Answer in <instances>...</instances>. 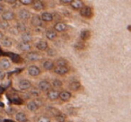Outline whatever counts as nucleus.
Listing matches in <instances>:
<instances>
[{
	"mask_svg": "<svg viewBox=\"0 0 131 122\" xmlns=\"http://www.w3.org/2000/svg\"><path fill=\"white\" fill-rule=\"evenodd\" d=\"M79 14L82 17L85 19H90L93 17V9H92L90 6H84L80 10H79Z\"/></svg>",
	"mask_w": 131,
	"mask_h": 122,
	"instance_id": "nucleus-1",
	"label": "nucleus"
},
{
	"mask_svg": "<svg viewBox=\"0 0 131 122\" xmlns=\"http://www.w3.org/2000/svg\"><path fill=\"white\" fill-rule=\"evenodd\" d=\"M40 58H41V55L40 54V52H36V51L30 50L25 55V58L28 61H31V62H36V61L40 59Z\"/></svg>",
	"mask_w": 131,
	"mask_h": 122,
	"instance_id": "nucleus-2",
	"label": "nucleus"
},
{
	"mask_svg": "<svg viewBox=\"0 0 131 122\" xmlns=\"http://www.w3.org/2000/svg\"><path fill=\"white\" fill-rule=\"evenodd\" d=\"M53 71L58 75H67V74H68V72H69V66H55L54 68H53Z\"/></svg>",
	"mask_w": 131,
	"mask_h": 122,
	"instance_id": "nucleus-3",
	"label": "nucleus"
},
{
	"mask_svg": "<svg viewBox=\"0 0 131 122\" xmlns=\"http://www.w3.org/2000/svg\"><path fill=\"white\" fill-rule=\"evenodd\" d=\"M27 71H28V74L32 77L39 76V75L41 74V70H40V68H39V66H35V65H31V66H28Z\"/></svg>",
	"mask_w": 131,
	"mask_h": 122,
	"instance_id": "nucleus-4",
	"label": "nucleus"
},
{
	"mask_svg": "<svg viewBox=\"0 0 131 122\" xmlns=\"http://www.w3.org/2000/svg\"><path fill=\"white\" fill-rule=\"evenodd\" d=\"M51 88H52L51 84L47 80L40 81V82L39 83V84H38V90H39V91H40V92H43V93L48 92L49 90H50Z\"/></svg>",
	"mask_w": 131,
	"mask_h": 122,
	"instance_id": "nucleus-5",
	"label": "nucleus"
},
{
	"mask_svg": "<svg viewBox=\"0 0 131 122\" xmlns=\"http://www.w3.org/2000/svg\"><path fill=\"white\" fill-rule=\"evenodd\" d=\"M15 14L14 12L7 10V11H4L1 14V19L6 21V22H12L15 19Z\"/></svg>",
	"mask_w": 131,
	"mask_h": 122,
	"instance_id": "nucleus-6",
	"label": "nucleus"
},
{
	"mask_svg": "<svg viewBox=\"0 0 131 122\" xmlns=\"http://www.w3.org/2000/svg\"><path fill=\"white\" fill-rule=\"evenodd\" d=\"M18 17L21 21L25 22V21H28L31 19V12L27 9H21L18 13Z\"/></svg>",
	"mask_w": 131,
	"mask_h": 122,
	"instance_id": "nucleus-7",
	"label": "nucleus"
},
{
	"mask_svg": "<svg viewBox=\"0 0 131 122\" xmlns=\"http://www.w3.org/2000/svg\"><path fill=\"white\" fill-rule=\"evenodd\" d=\"M31 24L35 28H40V27H42L43 22H42V20L40 19V15H32L31 18Z\"/></svg>",
	"mask_w": 131,
	"mask_h": 122,
	"instance_id": "nucleus-8",
	"label": "nucleus"
},
{
	"mask_svg": "<svg viewBox=\"0 0 131 122\" xmlns=\"http://www.w3.org/2000/svg\"><path fill=\"white\" fill-rule=\"evenodd\" d=\"M18 87L22 91H27L31 88V83L27 79H22L19 81L18 83Z\"/></svg>",
	"mask_w": 131,
	"mask_h": 122,
	"instance_id": "nucleus-9",
	"label": "nucleus"
},
{
	"mask_svg": "<svg viewBox=\"0 0 131 122\" xmlns=\"http://www.w3.org/2000/svg\"><path fill=\"white\" fill-rule=\"evenodd\" d=\"M46 95H47V98L49 99V101H56V100H58V96H59V91L51 88L50 90L46 92Z\"/></svg>",
	"mask_w": 131,
	"mask_h": 122,
	"instance_id": "nucleus-10",
	"label": "nucleus"
},
{
	"mask_svg": "<svg viewBox=\"0 0 131 122\" xmlns=\"http://www.w3.org/2000/svg\"><path fill=\"white\" fill-rule=\"evenodd\" d=\"M67 28H68V26H67V24L64 22H57L54 25V30L57 32H59V33L65 32L67 31Z\"/></svg>",
	"mask_w": 131,
	"mask_h": 122,
	"instance_id": "nucleus-11",
	"label": "nucleus"
},
{
	"mask_svg": "<svg viewBox=\"0 0 131 122\" xmlns=\"http://www.w3.org/2000/svg\"><path fill=\"white\" fill-rule=\"evenodd\" d=\"M69 5L72 7V9L75 10V11H79L84 6L83 0H72Z\"/></svg>",
	"mask_w": 131,
	"mask_h": 122,
	"instance_id": "nucleus-12",
	"label": "nucleus"
},
{
	"mask_svg": "<svg viewBox=\"0 0 131 122\" xmlns=\"http://www.w3.org/2000/svg\"><path fill=\"white\" fill-rule=\"evenodd\" d=\"M40 16L43 23H50L54 20V15L49 12H43Z\"/></svg>",
	"mask_w": 131,
	"mask_h": 122,
	"instance_id": "nucleus-13",
	"label": "nucleus"
},
{
	"mask_svg": "<svg viewBox=\"0 0 131 122\" xmlns=\"http://www.w3.org/2000/svg\"><path fill=\"white\" fill-rule=\"evenodd\" d=\"M58 98L62 101V102H69L70 99L72 98V94L70 92L68 91H61L59 92V96Z\"/></svg>",
	"mask_w": 131,
	"mask_h": 122,
	"instance_id": "nucleus-14",
	"label": "nucleus"
},
{
	"mask_svg": "<svg viewBox=\"0 0 131 122\" xmlns=\"http://www.w3.org/2000/svg\"><path fill=\"white\" fill-rule=\"evenodd\" d=\"M31 7H32V9L35 10V11L40 12V11H42V10L44 9L45 6H44V4H43L42 1H40V0H34L33 3L31 4Z\"/></svg>",
	"mask_w": 131,
	"mask_h": 122,
	"instance_id": "nucleus-15",
	"label": "nucleus"
},
{
	"mask_svg": "<svg viewBox=\"0 0 131 122\" xmlns=\"http://www.w3.org/2000/svg\"><path fill=\"white\" fill-rule=\"evenodd\" d=\"M18 49H20L21 51H24V52H28L31 49V45L30 42H24L21 41L20 43L18 44Z\"/></svg>",
	"mask_w": 131,
	"mask_h": 122,
	"instance_id": "nucleus-16",
	"label": "nucleus"
},
{
	"mask_svg": "<svg viewBox=\"0 0 131 122\" xmlns=\"http://www.w3.org/2000/svg\"><path fill=\"white\" fill-rule=\"evenodd\" d=\"M42 66H43L44 70H46V71H51V70H53V68H54L55 63L52 60L48 59L44 61L43 64H42Z\"/></svg>",
	"mask_w": 131,
	"mask_h": 122,
	"instance_id": "nucleus-17",
	"label": "nucleus"
},
{
	"mask_svg": "<svg viewBox=\"0 0 131 122\" xmlns=\"http://www.w3.org/2000/svg\"><path fill=\"white\" fill-rule=\"evenodd\" d=\"M35 47L40 51H45L49 48V44H48V42L46 40H40V41H38L35 44Z\"/></svg>",
	"mask_w": 131,
	"mask_h": 122,
	"instance_id": "nucleus-18",
	"label": "nucleus"
},
{
	"mask_svg": "<svg viewBox=\"0 0 131 122\" xmlns=\"http://www.w3.org/2000/svg\"><path fill=\"white\" fill-rule=\"evenodd\" d=\"M68 88L72 92H77L81 89V84L79 81H73L68 84Z\"/></svg>",
	"mask_w": 131,
	"mask_h": 122,
	"instance_id": "nucleus-19",
	"label": "nucleus"
},
{
	"mask_svg": "<svg viewBox=\"0 0 131 122\" xmlns=\"http://www.w3.org/2000/svg\"><path fill=\"white\" fill-rule=\"evenodd\" d=\"M12 64L10 62V60H8L7 58H2L0 59V68L4 70H7L11 68Z\"/></svg>",
	"mask_w": 131,
	"mask_h": 122,
	"instance_id": "nucleus-20",
	"label": "nucleus"
},
{
	"mask_svg": "<svg viewBox=\"0 0 131 122\" xmlns=\"http://www.w3.org/2000/svg\"><path fill=\"white\" fill-rule=\"evenodd\" d=\"M45 35H46V38L48 39V40H54L55 39L58 37V32H57L56 31H55L54 29H49V30H48L47 31H46V33H45Z\"/></svg>",
	"mask_w": 131,
	"mask_h": 122,
	"instance_id": "nucleus-21",
	"label": "nucleus"
},
{
	"mask_svg": "<svg viewBox=\"0 0 131 122\" xmlns=\"http://www.w3.org/2000/svg\"><path fill=\"white\" fill-rule=\"evenodd\" d=\"M91 37V31L89 30H84L80 32V40L83 41H86Z\"/></svg>",
	"mask_w": 131,
	"mask_h": 122,
	"instance_id": "nucleus-22",
	"label": "nucleus"
},
{
	"mask_svg": "<svg viewBox=\"0 0 131 122\" xmlns=\"http://www.w3.org/2000/svg\"><path fill=\"white\" fill-rule=\"evenodd\" d=\"M0 40H1V45L4 46V47L10 48L12 45H13V41H12V40L9 38V37L4 36Z\"/></svg>",
	"mask_w": 131,
	"mask_h": 122,
	"instance_id": "nucleus-23",
	"label": "nucleus"
},
{
	"mask_svg": "<svg viewBox=\"0 0 131 122\" xmlns=\"http://www.w3.org/2000/svg\"><path fill=\"white\" fill-rule=\"evenodd\" d=\"M21 40L24 42H31L32 40V36L30 32L28 31H24L22 32V36H21Z\"/></svg>",
	"mask_w": 131,
	"mask_h": 122,
	"instance_id": "nucleus-24",
	"label": "nucleus"
},
{
	"mask_svg": "<svg viewBox=\"0 0 131 122\" xmlns=\"http://www.w3.org/2000/svg\"><path fill=\"white\" fill-rule=\"evenodd\" d=\"M26 107H27V109H29L30 111H31V112H34V111H36L39 109L38 106L36 105V103H35L33 100L29 101V102H27V104H26Z\"/></svg>",
	"mask_w": 131,
	"mask_h": 122,
	"instance_id": "nucleus-25",
	"label": "nucleus"
},
{
	"mask_svg": "<svg viewBox=\"0 0 131 122\" xmlns=\"http://www.w3.org/2000/svg\"><path fill=\"white\" fill-rule=\"evenodd\" d=\"M55 118L58 122H65L66 119H67V115L63 112H60L58 111L56 115H55Z\"/></svg>",
	"mask_w": 131,
	"mask_h": 122,
	"instance_id": "nucleus-26",
	"label": "nucleus"
},
{
	"mask_svg": "<svg viewBox=\"0 0 131 122\" xmlns=\"http://www.w3.org/2000/svg\"><path fill=\"white\" fill-rule=\"evenodd\" d=\"M15 118L18 122H24L27 119V116H26V114L24 112H17L16 114H15Z\"/></svg>",
	"mask_w": 131,
	"mask_h": 122,
	"instance_id": "nucleus-27",
	"label": "nucleus"
},
{
	"mask_svg": "<svg viewBox=\"0 0 131 122\" xmlns=\"http://www.w3.org/2000/svg\"><path fill=\"white\" fill-rule=\"evenodd\" d=\"M55 66H68V61L66 58H59L55 61Z\"/></svg>",
	"mask_w": 131,
	"mask_h": 122,
	"instance_id": "nucleus-28",
	"label": "nucleus"
},
{
	"mask_svg": "<svg viewBox=\"0 0 131 122\" xmlns=\"http://www.w3.org/2000/svg\"><path fill=\"white\" fill-rule=\"evenodd\" d=\"M51 86L54 87V88H56V90H58L63 86V83H62V81L59 80V79H54V80L52 81Z\"/></svg>",
	"mask_w": 131,
	"mask_h": 122,
	"instance_id": "nucleus-29",
	"label": "nucleus"
},
{
	"mask_svg": "<svg viewBox=\"0 0 131 122\" xmlns=\"http://www.w3.org/2000/svg\"><path fill=\"white\" fill-rule=\"evenodd\" d=\"M15 27H16L18 32H24V31H26V26L24 23H18Z\"/></svg>",
	"mask_w": 131,
	"mask_h": 122,
	"instance_id": "nucleus-30",
	"label": "nucleus"
},
{
	"mask_svg": "<svg viewBox=\"0 0 131 122\" xmlns=\"http://www.w3.org/2000/svg\"><path fill=\"white\" fill-rule=\"evenodd\" d=\"M9 27V22H6V21L3 20V19H0V29L7 30Z\"/></svg>",
	"mask_w": 131,
	"mask_h": 122,
	"instance_id": "nucleus-31",
	"label": "nucleus"
},
{
	"mask_svg": "<svg viewBox=\"0 0 131 122\" xmlns=\"http://www.w3.org/2000/svg\"><path fill=\"white\" fill-rule=\"evenodd\" d=\"M45 51H46V54H47L49 57L57 56V50L55 49H53V48H48Z\"/></svg>",
	"mask_w": 131,
	"mask_h": 122,
	"instance_id": "nucleus-32",
	"label": "nucleus"
},
{
	"mask_svg": "<svg viewBox=\"0 0 131 122\" xmlns=\"http://www.w3.org/2000/svg\"><path fill=\"white\" fill-rule=\"evenodd\" d=\"M37 122H51V119L47 116H40L37 118Z\"/></svg>",
	"mask_w": 131,
	"mask_h": 122,
	"instance_id": "nucleus-33",
	"label": "nucleus"
},
{
	"mask_svg": "<svg viewBox=\"0 0 131 122\" xmlns=\"http://www.w3.org/2000/svg\"><path fill=\"white\" fill-rule=\"evenodd\" d=\"M75 49H84V48H85V43H84V41H83V40H80V41H78L75 44Z\"/></svg>",
	"mask_w": 131,
	"mask_h": 122,
	"instance_id": "nucleus-34",
	"label": "nucleus"
},
{
	"mask_svg": "<svg viewBox=\"0 0 131 122\" xmlns=\"http://www.w3.org/2000/svg\"><path fill=\"white\" fill-rule=\"evenodd\" d=\"M34 0H19V2L24 6H31Z\"/></svg>",
	"mask_w": 131,
	"mask_h": 122,
	"instance_id": "nucleus-35",
	"label": "nucleus"
},
{
	"mask_svg": "<svg viewBox=\"0 0 131 122\" xmlns=\"http://www.w3.org/2000/svg\"><path fill=\"white\" fill-rule=\"evenodd\" d=\"M34 101V102L36 103V105L38 106V108L40 109V107H41L42 105H43V102H42V101L40 100V99H39V98H36L35 100H33Z\"/></svg>",
	"mask_w": 131,
	"mask_h": 122,
	"instance_id": "nucleus-36",
	"label": "nucleus"
},
{
	"mask_svg": "<svg viewBox=\"0 0 131 122\" xmlns=\"http://www.w3.org/2000/svg\"><path fill=\"white\" fill-rule=\"evenodd\" d=\"M6 3H8L9 5H15L17 2V0H5Z\"/></svg>",
	"mask_w": 131,
	"mask_h": 122,
	"instance_id": "nucleus-37",
	"label": "nucleus"
},
{
	"mask_svg": "<svg viewBox=\"0 0 131 122\" xmlns=\"http://www.w3.org/2000/svg\"><path fill=\"white\" fill-rule=\"evenodd\" d=\"M72 0H60V2L64 5H69L70 2H71Z\"/></svg>",
	"mask_w": 131,
	"mask_h": 122,
	"instance_id": "nucleus-38",
	"label": "nucleus"
},
{
	"mask_svg": "<svg viewBox=\"0 0 131 122\" xmlns=\"http://www.w3.org/2000/svg\"><path fill=\"white\" fill-rule=\"evenodd\" d=\"M4 11H5V6L1 3V4H0V15H1Z\"/></svg>",
	"mask_w": 131,
	"mask_h": 122,
	"instance_id": "nucleus-39",
	"label": "nucleus"
},
{
	"mask_svg": "<svg viewBox=\"0 0 131 122\" xmlns=\"http://www.w3.org/2000/svg\"><path fill=\"white\" fill-rule=\"evenodd\" d=\"M3 37H4V34H3L2 31H0V40H1V39H2Z\"/></svg>",
	"mask_w": 131,
	"mask_h": 122,
	"instance_id": "nucleus-40",
	"label": "nucleus"
},
{
	"mask_svg": "<svg viewBox=\"0 0 131 122\" xmlns=\"http://www.w3.org/2000/svg\"><path fill=\"white\" fill-rule=\"evenodd\" d=\"M4 1H5V0H0V4H1V3H3Z\"/></svg>",
	"mask_w": 131,
	"mask_h": 122,
	"instance_id": "nucleus-41",
	"label": "nucleus"
},
{
	"mask_svg": "<svg viewBox=\"0 0 131 122\" xmlns=\"http://www.w3.org/2000/svg\"><path fill=\"white\" fill-rule=\"evenodd\" d=\"M24 122H31V121H29V120H28V119H26V120H25V121H24Z\"/></svg>",
	"mask_w": 131,
	"mask_h": 122,
	"instance_id": "nucleus-42",
	"label": "nucleus"
},
{
	"mask_svg": "<svg viewBox=\"0 0 131 122\" xmlns=\"http://www.w3.org/2000/svg\"><path fill=\"white\" fill-rule=\"evenodd\" d=\"M40 1H44V0H40Z\"/></svg>",
	"mask_w": 131,
	"mask_h": 122,
	"instance_id": "nucleus-43",
	"label": "nucleus"
},
{
	"mask_svg": "<svg viewBox=\"0 0 131 122\" xmlns=\"http://www.w3.org/2000/svg\"><path fill=\"white\" fill-rule=\"evenodd\" d=\"M65 122H70V121H65Z\"/></svg>",
	"mask_w": 131,
	"mask_h": 122,
	"instance_id": "nucleus-44",
	"label": "nucleus"
}]
</instances>
